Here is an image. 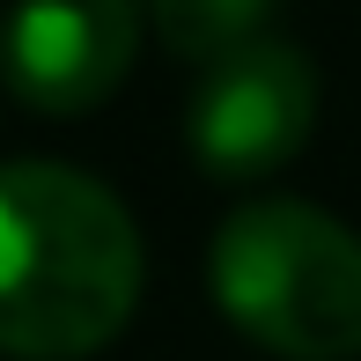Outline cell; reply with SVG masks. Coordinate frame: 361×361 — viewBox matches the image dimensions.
<instances>
[{
    "label": "cell",
    "instance_id": "6da1fadb",
    "mask_svg": "<svg viewBox=\"0 0 361 361\" xmlns=\"http://www.w3.org/2000/svg\"><path fill=\"white\" fill-rule=\"evenodd\" d=\"M140 228L111 185L67 162L0 170V354L81 361L140 302Z\"/></svg>",
    "mask_w": 361,
    "mask_h": 361
},
{
    "label": "cell",
    "instance_id": "7a4b0ae2",
    "mask_svg": "<svg viewBox=\"0 0 361 361\" xmlns=\"http://www.w3.org/2000/svg\"><path fill=\"white\" fill-rule=\"evenodd\" d=\"M207 288L243 339L281 361L361 354V236L310 200H251L214 228Z\"/></svg>",
    "mask_w": 361,
    "mask_h": 361
},
{
    "label": "cell",
    "instance_id": "3957f363",
    "mask_svg": "<svg viewBox=\"0 0 361 361\" xmlns=\"http://www.w3.org/2000/svg\"><path fill=\"white\" fill-rule=\"evenodd\" d=\"M310 126H317V74L310 59L281 37H251L228 59L200 67V96H192V155L207 177H266L288 155H302Z\"/></svg>",
    "mask_w": 361,
    "mask_h": 361
},
{
    "label": "cell",
    "instance_id": "277c9868",
    "mask_svg": "<svg viewBox=\"0 0 361 361\" xmlns=\"http://www.w3.org/2000/svg\"><path fill=\"white\" fill-rule=\"evenodd\" d=\"M140 0H15L0 23V81L44 118H81L140 52Z\"/></svg>",
    "mask_w": 361,
    "mask_h": 361
},
{
    "label": "cell",
    "instance_id": "5b68a950",
    "mask_svg": "<svg viewBox=\"0 0 361 361\" xmlns=\"http://www.w3.org/2000/svg\"><path fill=\"white\" fill-rule=\"evenodd\" d=\"M266 15H273V0H147L155 37L192 67H214L236 44L266 37Z\"/></svg>",
    "mask_w": 361,
    "mask_h": 361
}]
</instances>
